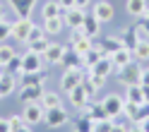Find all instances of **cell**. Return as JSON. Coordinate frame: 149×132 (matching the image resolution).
Masks as SVG:
<instances>
[{"mask_svg":"<svg viewBox=\"0 0 149 132\" xmlns=\"http://www.w3.org/2000/svg\"><path fill=\"white\" fill-rule=\"evenodd\" d=\"M63 53H65V46L63 43H51L43 53V63L46 65H60L63 60Z\"/></svg>","mask_w":149,"mask_h":132,"instance_id":"cell-14","label":"cell"},{"mask_svg":"<svg viewBox=\"0 0 149 132\" xmlns=\"http://www.w3.org/2000/svg\"><path fill=\"white\" fill-rule=\"evenodd\" d=\"M127 132H142V127H139V125H137V122H135V125H132V127H130Z\"/></svg>","mask_w":149,"mask_h":132,"instance_id":"cell-47","label":"cell"},{"mask_svg":"<svg viewBox=\"0 0 149 132\" xmlns=\"http://www.w3.org/2000/svg\"><path fill=\"white\" fill-rule=\"evenodd\" d=\"M123 118H130L132 122H139V103L125 101V106H123Z\"/></svg>","mask_w":149,"mask_h":132,"instance_id":"cell-29","label":"cell"},{"mask_svg":"<svg viewBox=\"0 0 149 132\" xmlns=\"http://www.w3.org/2000/svg\"><path fill=\"white\" fill-rule=\"evenodd\" d=\"M43 84H31V87H19V101L22 103H31V101H39L43 96Z\"/></svg>","mask_w":149,"mask_h":132,"instance_id":"cell-13","label":"cell"},{"mask_svg":"<svg viewBox=\"0 0 149 132\" xmlns=\"http://www.w3.org/2000/svg\"><path fill=\"white\" fill-rule=\"evenodd\" d=\"M147 5H149V0H125V10L132 17H144Z\"/></svg>","mask_w":149,"mask_h":132,"instance_id":"cell-23","label":"cell"},{"mask_svg":"<svg viewBox=\"0 0 149 132\" xmlns=\"http://www.w3.org/2000/svg\"><path fill=\"white\" fill-rule=\"evenodd\" d=\"M125 101L144 103V87L142 84H130V87H125Z\"/></svg>","mask_w":149,"mask_h":132,"instance_id":"cell-22","label":"cell"},{"mask_svg":"<svg viewBox=\"0 0 149 132\" xmlns=\"http://www.w3.org/2000/svg\"><path fill=\"white\" fill-rule=\"evenodd\" d=\"M135 31H137V36H139V41L149 39V36H147V31H144V26H142V22H137V24H135Z\"/></svg>","mask_w":149,"mask_h":132,"instance_id":"cell-41","label":"cell"},{"mask_svg":"<svg viewBox=\"0 0 149 132\" xmlns=\"http://www.w3.org/2000/svg\"><path fill=\"white\" fill-rule=\"evenodd\" d=\"M63 5L58 3V0H48V3H43L41 7V15H43V19H48V17H63Z\"/></svg>","mask_w":149,"mask_h":132,"instance_id":"cell-25","label":"cell"},{"mask_svg":"<svg viewBox=\"0 0 149 132\" xmlns=\"http://www.w3.org/2000/svg\"><path fill=\"white\" fill-rule=\"evenodd\" d=\"M43 36H46V31H43V26H31V31H29V39H26V41H36V39H43Z\"/></svg>","mask_w":149,"mask_h":132,"instance_id":"cell-38","label":"cell"},{"mask_svg":"<svg viewBox=\"0 0 149 132\" xmlns=\"http://www.w3.org/2000/svg\"><path fill=\"white\" fill-rule=\"evenodd\" d=\"M7 72H12V74H22V55H17V53H15V58L7 63Z\"/></svg>","mask_w":149,"mask_h":132,"instance_id":"cell-35","label":"cell"},{"mask_svg":"<svg viewBox=\"0 0 149 132\" xmlns=\"http://www.w3.org/2000/svg\"><path fill=\"white\" fill-rule=\"evenodd\" d=\"M104 103V108L111 118H120L123 115V106H125V96H120V94H108V96L101 99Z\"/></svg>","mask_w":149,"mask_h":132,"instance_id":"cell-5","label":"cell"},{"mask_svg":"<svg viewBox=\"0 0 149 132\" xmlns=\"http://www.w3.org/2000/svg\"><path fill=\"white\" fill-rule=\"evenodd\" d=\"M7 122H10V130H12V132H15V130H19L22 125H26L22 115H10V118H7Z\"/></svg>","mask_w":149,"mask_h":132,"instance_id":"cell-37","label":"cell"},{"mask_svg":"<svg viewBox=\"0 0 149 132\" xmlns=\"http://www.w3.org/2000/svg\"><path fill=\"white\" fill-rule=\"evenodd\" d=\"M120 39H123V46H125V48L132 51L135 46H137V41H139V36H137L135 26H132V29H123V31H120Z\"/></svg>","mask_w":149,"mask_h":132,"instance_id":"cell-28","label":"cell"},{"mask_svg":"<svg viewBox=\"0 0 149 132\" xmlns=\"http://www.w3.org/2000/svg\"><path fill=\"white\" fill-rule=\"evenodd\" d=\"M111 60H113V67H116V70H120V67H125L127 63H132L135 58H132V51L123 46V48H118L116 53H111Z\"/></svg>","mask_w":149,"mask_h":132,"instance_id":"cell-16","label":"cell"},{"mask_svg":"<svg viewBox=\"0 0 149 132\" xmlns=\"http://www.w3.org/2000/svg\"><path fill=\"white\" fill-rule=\"evenodd\" d=\"M58 3L63 5V10H70V7H74V0H58Z\"/></svg>","mask_w":149,"mask_h":132,"instance_id":"cell-44","label":"cell"},{"mask_svg":"<svg viewBox=\"0 0 149 132\" xmlns=\"http://www.w3.org/2000/svg\"><path fill=\"white\" fill-rule=\"evenodd\" d=\"M82 79H84V70L82 67H72V70H65L63 77H60V91H72L74 87H79Z\"/></svg>","mask_w":149,"mask_h":132,"instance_id":"cell-3","label":"cell"},{"mask_svg":"<svg viewBox=\"0 0 149 132\" xmlns=\"http://www.w3.org/2000/svg\"><path fill=\"white\" fill-rule=\"evenodd\" d=\"M84 19H87V12L82 10V7H70V10H65L63 12V22H65V26L68 29H79L82 24H84Z\"/></svg>","mask_w":149,"mask_h":132,"instance_id":"cell-7","label":"cell"},{"mask_svg":"<svg viewBox=\"0 0 149 132\" xmlns=\"http://www.w3.org/2000/svg\"><path fill=\"white\" fill-rule=\"evenodd\" d=\"M142 87H149V67H142V77H139Z\"/></svg>","mask_w":149,"mask_h":132,"instance_id":"cell-42","label":"cell"},{"mask_svg":"<svg viewBox=\"0 0 149 132\" xmlns=\"http://www.w3.org/2000/svg\"><path fill=\"white\" fill-rule=\"evenodd\" d=\"M87 5H89V0H74V7H82V10H84Z\"/></svg>","mask_w":149,"mask_h":132,"instance_id":"cell-46","label":"cell"},{"mask_svg":"<svg viewBox=\"0 0 149 132\" xmlns=\"http://www.w3.org/2000/svg\"><path fill=\"white\" fill-rule=\"evenodd\" d=\"M91 15H94L101 24H106V22H111V19H113L116 10H113V5H111L108 0H99V3L94 5V10H91Z\"/></svg>","mask_w":149,"mask_h":132,"instance_id":"cell-10","label":"cell"},{"mask_svg":"<svg viewBox=\"0 0 149 132\" xmlns=\"http://www.w3.org/2000/svg\"><path fill=\"white\" fill-rule=\"evenodd\" d=\"M82 87H84V91H87V96H89V99H94V96H96V91H99V89L94 87V82H91L87 74H84V79H82Z\"/></svg>","mask_w":149,"mask_h":132,"instance_id":"cell-36","label":"cell"},{"mask_svg":"<svg viewBox=\"0 0 149 132\" xmlns=\"http://www.w3.org/2000/svg\"><path fill=\"white\" fill-rule=\"evenodd\" d=\"M0 19H3V17H0Z\"/></svg>","mask_w":149,"mask_h":132,"instance_id":"cell-53","label":"cell"},{"mask_svg":"<svg viewBox=\"0 0 149 132\" xmlns=\"http://www.w3.org/2000/svg\"><path fill=\"white\" fill-rule=\"evenodd\" d=\"M41 26H43L46 36H58L65 29V22H63V17H48V19H43Z\"/></svg>","mask_w":149,"mask_h":132,"instance_id":"cell-18","label":"cell"},{"mask_svg":"<svg viewBox=\"0 0 149 132\" xmlns=\"http://www.w3.org/2000/svg\"><path fill=\"white\" fill-rule=\"evenodd\" d=\"M60 65H63L65 70H72V67H82V65H84V60H82V55H77L72 48H65Z\"/></svg>","mask_w":149,"mask_h":132,"instance_id":"cell-19","label":"cell"},{"mask_svg":"<svg viewBox=\"0 0 149 132\" xmlns=\"http://www.w3.org/2000/svg\"><path fill=\"white\" fill-rule=\"evenodd\" d=\"M144 101L149 103V87H144Z\"/></svg>","mask_w":149,"mask_h":132,"instance_id":"cell-51","label":"cell"},{"mask_svg":"<svg viewBox=\"0 0 149 132\" xmlns=\"http://www.w3.org/2000/svg\"><path fill=\"white\" fill-rule=\"evenodd\" d=\"M68 99H70V103H72V108H84L87 106V103L91 101L89 96H87V91H84V87H82V84H79V87H74L72 91H68Z\"/></svg>","mask_w":149,"mask_h":132,"instance_id":"cell-15","label":"cell"},{"mask_svg":"<svg viewBox=\"0 0 149 132\" xmlns=\"http://www.w3.org/2000/svg\"><path fill=\"white\" fill-rule=\"evenodd\" d=\"M82 31H84V36H89V39L94 41V39H99V36H101V22L96 19L94 15H91V17H87V19H84Z\"/></svg>","mask_w":149,"mask_h":132,"instance_id":"cell-17","label":"cell"},{"mask_svg":"<svg viewBox=\"0 0 149 132\" xmlns=\"http://www.w3.org/2000/svg\"><path fill=\"white\" fill-rule=\"evenodd\" d=\"M116 67H113V60H111V55H106V58H101L96 65H91V67H87L84 70V74H89V72H94V74H99V77H104V79H108L111 77V72H113Z\"/></svg>","mask_w":149,"mask_h":132,"instance_id":"cell-12","label":"cell"},{"mask_svg":"<svg viewBox=\"0 0 149 132\" xmlns=\"http://www.w3.org/2000/svg\"><path fill=\"white\" fill-rule=\"evenodd\" d=\"M12 36V22H7L5 17L0 19V41H7Z\"/></svg>","mask_w":149,"mask_h":132,"instance_id":"cell-34","label":"cell"},{"mask_svg":"<svg viewBox=\"0 0 149 132\" xmlns=\"http://www.w3.org/2000/svg\"><path fill=\"white\" fill-rule=\"evenodd\" d=\"M139 77H142V67H139V63L132 60V63H127L125 67H120L118 70V79L123 87H130V84H139Z\"/></svg>","mask_w":149,"mask_h":132,"instance_id":"cell-1","label":"cell"},{"mask_svg":"<svg viewBox=\"0 0 149 132\" xmlns=\"http://www.w3.org/2000/svg\"><path fill=\"white\" fill-rule=\"evenodd\" d=\"M48 46H51L48 36H43V39H36V41H26V48H29V51H34V53H39V55H43Z\"/></svg>","mask_w":149,"mask_h":132,"instance_id":"cell-30","label":"cell"},{"mask_svg":"<svg viewBox=\"0 0 149 132\" xmlns=\"http://www.w3.org/2000/svg\"><path fill=\"white\" fill-rule=\"evenodd\" d=\"M79 113H82V115H89L94 122H96V120H106V118H111L108 113H106V108H104V103H101V101H94V99H91L84 108H79Z\"/></svg>","mask_w":149,"mask_h":132,"instance_id":"cell-9","label":"cell"},{"mask_svg":"<svg viewBox=\"0 0 149 132\" xmlns=\"http://www.w3.org/2000/svg\"><path fill=\"white\" fill-rule=\"evenodd\" d=\"M10 10L15 12L17 19H31V12H34V0H7Z\"/></svg>","mask_w":149,"mask_h":132,"instance_id":"cell-8","label":"cell"},{"mask_svg":"<svg viewBox=\"0 0 149 132\" xmlns=\"http://www.w3.org/2000/svg\"><path fill=\"white\" fill-rule=\"evenodd\" d=\"M68 120H70V113H68V108H65V106L48 108V110H46V115H43V122H46V125H48L51 130L68 125Z\"/></svg>","mask_w":149,"mask_h":132,"instance_id":"cell-2","label":"cell"},{"mask_svg":"<svg viewBox=\"0 0 149 132\" xmlns=\"http://www.w3.org/2000/svg\"><path fill=\"white\" fill-rule=\"evenodd\" d=\"M132 58L137 60V63H149V39H144V41H137V46L132 48Z\"/></svg>","mask_w":149,"mask_h":132,"instance_id":"cell-27","label":"cell"},{"mask_svg":"<svg viewBox=\"0 0 149 132\" xmlns=\"http://www.w3.org/2000/svg\"><path fill=\"white\" fill-rule=\"evenodd\" d=\"M137 125L142 127V132H149V118H144V120H139Z\"/></svg>","mask_w":149,"mask_h":132,"instance_id":"cell-45","label":"cell"},{"mask_svg":"<svg viewBox=\"0 0 149 132\" xmlns=\"http://www.w3.org/2000/svg\"><path fill=\"white\" fill-rule=\"evenodd\" d=\"M0 17H5V3L0 0Z\"/></svg>","mask_w":149,"mask_h":132,"instance_id":"cell-49","label":"cell"},{"mask_svg":"<svg viewBox=\"0 0 149 132\" xmlns=\"http://www.w3.org/2000/svg\"><path fill=\"white\" fill-rule=\"evenodd\" d=\"M0 132H12V130H10V122H7V118H0Z\"/></svg>","mask_w":149,"mask_h":132,"instance_id":"cell-43","label":"cell"},{"mask_svg":"<svg viewBox=\"0 0 149 132\" xmlns=\"http://www.w3.org/2000/svg\"><path fill=\"white\" fill-rule=\"evenodd\" d=\"M111 127H113V118H106V120H96L91 132H111Z\"/></svg>","mask_w":149,"mask_h":132,"instance_id":"cell-33","label":"cell"},{"mask_svg":"<svg viewBox=\"0 0 149 132\" xmlns=\"http://www.w3.org/2000/svg\"><path fill=\"white\" fill-rule=\"evenodd\" d=\"M39 103L48 110V108H58V106H63V99H60V94L58 91H43V96L39 99Z\"/></svg>","mask_w":149,"mask_h":132,"instance_id":"cell-24","label":"cell"},{"mask_svg":"<svg viewBox=\"0 0 149 132\" xmlns=\"http://www.w3.org/2000/svg\"><path fill=\"white\" fill-rule=\"evenodd\" d=\"M43 65H46L43 63V55L34 53V51H26L22 55V74H26V72H41Z\"/></svg>","mask_w":149,"mask_h":132,"instance_id":"cell-6","label":"cell"},{"mask_svg":"<svg viewBox=\"0 0 149 132\" xmlns=\"http://www.w3.org/2000/svg\"><path fill=\"white\" fill-rule=\"evenodd\" d=\"M142 19H149V5H147V10H144V17Z\"/></svg>","mask_w":149,"mask_h":132,"instance_id":"cell-52","label":"cell"},{"mask_svg":"<svg viewBox=\"0 0 149 132\" xmlns=\"http://www.w3.org/2000/svg\"><path fill=\"white\" fill-rule=\"evenodd\" d=\"M101 48H104V53L106 55H111V53H116L118 48H123V39H120V34H116V36H104V41L99 43Z\"/></svg>","mask_w":149,"mask_h":132,"instance_id":"cell-21","label":"cell"},{"mask_svg":"<svg viewBox=\"0 0 149 132\" xmlns=\"http://www.w3.org/2000/svg\"><path fill=\"white\" fill-rule=\"evenodd\" d=\"M12 58H15V48L7 46V43H0V65L7 67V63H10Z\"/></svg>","mask_w":149,"mask_h":132,"instance_id":"cell-32","label":"cell"},{"mask_svg":"<svg viewBox=\"0 0 149 132\" xmlns=\"http://www.w3.org/2000/svg\"><path fill=\"white\" fill-rule=\"evenodd\" d=\"M91 127H94V120L79 113V118L74 120V132H91Z\"/></svg>","mask_w":149,"mask_h":132,"instance_id":"cell-31","label":"cell"},{"mask_svg":"<svg viewBox=\"0 0 149 132\" xmlns=\"http://www.w3.org/2000/svg\"><path fill=\"white\" fill-rule=\"evenodd\" d=\"M87 77H89L91 82H94V87H96V89H101V87L106 84V79H104V77H99V74H94V72H89Z\"/></svg>","mask_w":149,"mask_h":132,"instance_id":"cell-40","label":"cell"},{"mask_svg":"<svg viewBox=\"0 0 149 132\" xmlns=\"http://www.w3.org/2000/svg\"><path fill=\"white\" fill-rule=\"evenodd\" d=\"M31 26H34V22H31V19H17V22H12V39H15V41L26 43Z\"/></svg>","mask_w":149,"mask_h":132,"instance_id":"cell-11","label":"cell"},{"mask_svg":"<svg viewBox=\"0 0 149 132\" xmlns=\"http://www.w3.org/2000/svg\"><path fill=\"white\" fill-rule=\"evenodd\" d=\"M147 67H149V65H147Z\"/></svg>","mask_w":149,"mask_h":132,"instance_id":"cell-54","label":"cell"},{"mask_svg":"<svg viewBox=\"0 0 149 132\" xmlns=\"http://www.w3.org/2000/svg\"><path fill=\"white\" fill-rule=\"evenodd\" d=\"M130 127L125 125L123 120H118V118H113V127H111V132H127Z\"/></svg>","mask_w":149,"mask_h":132,"instance_id":"cell-39","label":"cell"},{"mask_svg":"<svg viewBox=\"0 0 149 132\" xmlns=\"http://www.w3.org/2000/svg\"><path fill=\"white\" fill-rule=\"evenodd\" d=\"M142 26H144V31H147V36H149V19H144V22H142Z\"/></svg>","mask_w":149,"mask_h":132,"instance_id":"cell-50","label":"cell"},{"mask_svg":"<svg viewBox=\"0 0 149 132\" xmlns=\"http://www.w3.org/2000/svg\"><path fill=\"white\" fill-rule=\"evenodd\" d=\"M101 58H106V53H104V48H101L99 43H94V46H91V51H89L82 60H84V67H91V65H96Z\"/></svg>","mask_w":149,"mask_h":132,"instance_id":"cell-26","label":"cell"},{"mask_svg":"<svg viewBox=\"0 0 149 132\" xmlns=\"http://www.w3.org/2000/svg\"><path fill=\"white\" fill-rule=\"evenodd\" d=\"M15 132H31V127H29V125H22L19 130H15Z\"/></svg>","mask_w":149,"mask_h":132,"instance_id":"cell-48","label":"cell"},{"mask_svg":"<svg viewBox=\"0 0 149 132\" xmlns=\"http://www.w3.org/2000/svg\"><path fill=\"white\" fill-rule=\"evenodd\" d=\"M15 87H17L15 74L12 72H5L3 77H0V99H7L10 94H15Z\"/></svg>","mask_w":149,"mask_h":132,"instance_id":"cell-20","label":"cell"},{"mask_svg":"<svg viewBox=\"0 0 149 132\" xmlns=\"http://www.w3.org/2000/svg\"><path fill=\"white\" fill-rule=\"evenodd\" d=\"M43 115H46V108L41 106L39 101L24 103L22 118H24V122H26V125H39V122H43Z\"/></svg>","mask_w":149,"mask_h":132,"instance_id":"cell-4","label":"cell"}]
</instances>
